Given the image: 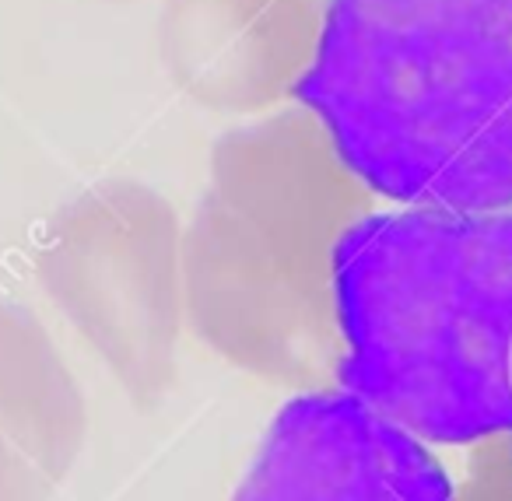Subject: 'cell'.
<instances>
[{
  "label": "cell",
  "mask_w": 512,
  "mask_h": 501,
  "mask_svg": "<svg viewBox=\"0 0 512 501\" xmlns=\"http://www.w3.org/2000/svg\"><path fill=\"white\" fill-rule=\"evenodd\" d=\"M372 197L309 109L225 130L183 225L186 326L295 396L341 389L337 253Z\"/></svg>",
  "instance_id": "cell-1"
},
{
  "label": "cell",
  "mask_w": 512,
  "mask_h": 501,
  "mask_svg": "<svg viewBox=\"0 0 512 501\" xmlns=\"http://www.w3.org/2000/svg\"><path fill=\"white\" fill-rule=\"evenodd\" d=\"M295 99L379 197L512 214V0H330Z\"/></svg>",
  "instance_id": "cell-2"
},
{
  "label": "cell",
  "mask_w": 512,
  "mask_h": 501,
  "mask_svg": "<svg viewBox=\"0 0 512 501\" xmlns=\"http://www.w3.org/2000/svg\"><path fill=\"white\" fill-rule=\"evenodd\" d=\"M341 389L428 445L512 435V214L404 207L337 253Z\"/></svg>",
  "instance_id": "cell-3"
},
{
  "label": "cell",
  "mask_w": 512,
  "mask_h": 501,
  "mask_svg": "<svg viewBox=\"0 0 512 501\" xmlns=\"http://www.w3.org/2000/svg\"><path fill=\"white\" fill-rule=\"evenodd\" d=\"M39 288L137 410L176 389L186 330L183 221L141 179L67 200L36 246Z\"/></svg>",
  "instance_id": "cell-4"
},
{
  "label": "cell",
  "mask_w": 512,
  "mask_h": 501,
  "mask_svg": "<svg viewBox=\"0 0 512 501\" xmlns=\"http://www.w3.org/2000/svg\"><path fill=\"white\" fill-rule=\"evenodd\" d=\"M232 501H460L432 445L344 389L299 393L260 438Z\"/></svg>",
  "instance_id": "cell-5"
},
{
  "label": "cell",
  "mask_w": 512,
  "mask_h": 501,
  "mask_svg": "<svg viewBox=\"0 0 512 501\" xmlns=\"http://www.w3.org/2000/svg\"><path fill=\"white\" fill-rule=\"evenodd\" d=\"M330 0H165L158 53L172 85L211 113H267L299 92Z\"/></svg>",
  "instance_id": "cell-6"
},
{
  "label": "cell",
  "mask_w": 512,
  "mask_h": 501,
  "mask_svg": "<svg viewBox=\"0 0 512 501\" xmlns=\"http://www.w3.org/2000/svg\"><path fill=\"white\" fill-rule=\"evenodd\" d=\"M0 435L53 498L88 442V400L50 326L0 302Z\"/></svg>",
  "instance_id": "cell-7"
},
{
  "label": "cell",
  "mask_w": 512,
  "mask_h": 501,
  "mask_svg": "<svg viewBox=\"0 0 512 501\" xmlns=\"http://www.w3.org/2000/svg\"><path fill=\"white\" fill-rule=\"evenodd\" d=\"M0 501H50V494L32 480L4 435H0Z\"/></svg>",
  "instance_id": "cell-8"
}]
</instances>
